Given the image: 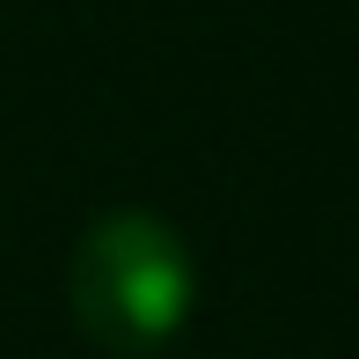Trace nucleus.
<instances>
[{"mask_svg": "<svg viewBox=\"0 0 359 359\" xmlns=\"http://www.w3.org/2000/svg\"><path fill=\"white\" fill-rule=\"evenodd\" d=\"M67 301H74V323L103 352L147 359L191 323L198 264L161 213L118 205V213L81 227L74 264H67Z\"/></svg>", "mask_w": 359, "mask_h": 359, "instance_id": "nucleus-1", "label": "nucleus"}]
</instances>
